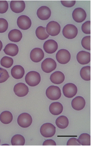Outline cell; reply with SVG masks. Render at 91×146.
I'll return each mask as SVG.
<instances>
[{
    "label": "cell",
    "instance_id": "obj_13",
    "mask_svg": "<svg viewBox=\"0 0 91 146\" xmlns=\"http://www.w3.org/2000/svg\"><path fill=\"white\" fill-rule=\"evenodd\" d=\"M14 92L17 96L22 97L28 94L29 88L24 83H19L14 86Z\"/></svg>",
    "mask_w": 91,
    "mask_h": 146
},
{
    "label": "cell",
    "instance_id": "obj_26",
    "mask_svg": "<svg viewBox=\"0 0 91 146\" xmlns=\"http://www.w3.org/2000/svg\"><path fill=\"white\" fill-rule=\"evenodd\" d=\"M81 78L86 81L91 80V67L90 66H85L82 68L80 71Z\"/></svg>",
    "mask_w": 91,
    "mask_h": 146
},
{
    "label": "cell",
    "instance_id": "obj_36",
    "mask_svg": "<svg viewBox=\"0 0 91 146\" xmlns=\"http://www.w3.org/2000/svg\"><path fill=\"white\" fill-rule=\"evenodd\" d=\"M76 2L75 1H62L61 3L62 4L66 7L70 8L74 6Z\"/></svg>",
    "mask_w": 91,
    "mask_h": 146
},
{
    "label": "cell",
    "instance_id": "obj_20",
    "mask_svg": "<svg viewBox=\"0 0 91 146\" xmlns=\"http://www.w3.org/2000/svg\"><path fill=\"white\" fill-rule=\"evenodd\" d=\"M50 80L54 84L59 85L65 80V76L61 71H56L50 76Z\"/></svg>",
    "mask_w": 91,
    "mask_h": 146
},
{
    "label": "cell",
    "instance_id": "obj_12",
    "mask_svg": "<svg viewBox=\"0 0 91 146\" xmlns=\"http://www.w3.org/2000/svg\"><path fill=\"white\" fill-rule=\"evenodd\" d=\"M58 45L56 41L52 39L47 40L43 45V48L47 54H54L58 50Z\"/></svg>",
    "mask_w": 91,
    "mask_h": 146
},
{
    "label": "cell",
    "instance_id": "obj_16",
    "mask_svg": "<svg viewBox=\"0 0 91 146\" xmlns=\"http://www.w3.org/2000/svg\"><path fill=\"white\" fill-rule=\"evenodd\" d=\"M37 14L39 19L46 21L49 19L51 16V10L48 7L42 6L38 9Z\"/></svg>",
    "mask_w": 91,
    "mask_h": 146
},
{
    "label": "cell",
    "instance_id": "obj_35",
    "mask_svg": "<svg viewBox=\"0 0 91 146\" xmlns=\"http://www.w3.org/2000/svg\"><path fill=\"white\" fill-rule=\"evenodd\" d=\"M8 9V4L6 1H0V13L3 14Z\"/></svg>",
    "mask_w": 91,
    "mask_h": 146
},
{
    "label": "cell",
    "instance_id": "obj_29",
    "mask_svg": "<svg viewBox=\"0 0 91 146\" xmlns=\"http://www.w3.org/2000/svg\"><path fill=\"white\" fill-rule=\"evenodd\" d=\"M80 145L90 146L91 145V137L88 133H82L77 139Z\"/></svg>",
    "mask_w": 91,
    "mask_h": 146
},
{
    "label": "cell",
    "instance_id": "obj_18",
    "mask_svg": "<svg viewBox=\"0 0 91 146\" xmlns=\"http://www.w3.org/2000/svg\"><path fill=\"white\" fill-rule=\"evenodd\" d=\"M71 106L73 109L76 111H80L84 108L86 106V102L83 97H76L71 102Z\"/></svg>",
    "mask_w": 91,
    "mask_h": 146
},
{
    "label": "cell",
    "instance_id": "obj_10",
    "mask_svg": "<svg viewBox=\"0 0 91 146\" xmlns=\"http://www.w3.org/2000/svg\"><path fill=\"white\" fill-rule=\"evenodd\" d=\"M17 24L19 28L23 30H27L31 27L32 21L28 17L21 15L17 19Z\"/></svg>",
    "mask_w": 91,
    "mask_h": 146
},
{
    "label": "cell",
    "instance_id": "obj_25",
    "mask_svg": "<svg viewBox=\"0 0 91 146\" xmlns=\"http://www.w3.org/2000/svg\"><path fill=\"white\" fill-rule=\"evenodd\" d=\"M56 124L59 128L65 129L69 125V120L65 116L61 115L56 119Z\"/></svg>",
    "mask_w": 91,
    "mask_h": 146
},
{
    "label": "cell",
    "instance_id": "obj_39",
    "mask_svg": "<svg viewBox=\"0 0 91 146\" xmlns=\"http://www.w3.org/2000/svg\"><path fill=\"white\" fill-rule=\"evenodd\" d=\"M3 47V44L2 42V41L0 40V52H1V50H2V49Z\"/></svg>",
    "mask_w": 91,
    "mask_h": 146
},
{
    "label": "cell",
    "instance_id": "obj_37",
    "mask_svg": "<svg viewBox=\"0 0 91 146\" xmlns=\"http://www.w3.org/2000/svg\"><path fill=\"white\" fill-rule=\"evenodd\" d=\"M67 146H80V144L78 143L77 139L75 137H72L68 140L67 143Z\"/></svg>",
    "mask_w": 91,
    "mask_h": 146
},
{
    "label": "cell",
    "instance_id": "obj_3",
    "mask_svg": "<svg viewBox=\"0 0 91 146\" xmlns=\"http://www.w3.org/2000/svg\"><path fill=\"white\" fill-rule=\"evenodd\" d=\"M47 97L51 100H56L61 98V91L60 89L55 86H51L46 91Z\"/></svg>",
    "mask_w": 91,
    "mask_h": 146
},
{
    "label": "cell",
    "instance_id": "obj_8",
    "mask_svg": "<svg viewBox=\"0 0 91 146\" xmlns=\"http://www.w3.org/2000/svg\"><path fill=\"white\" fill-rule=\"evenodd\" d=\"M63 92L67 98H72L77 94V87L72 83H68L64 86Z\"/></svg>",
    "mask_w": 91,
    "mask_h": 146
},
{
    "label": "cell",
    "instance_id": "obj_6",
    "mask_svg": "<svg viewBox=\"0 0 91 146\" xmlns=\"http://www.w3.org/2000/svg\"><path fill=\"white\" fill-rule=\"evenodd\" d=\"M45 29L47 34L51 36L58 35L61 31V26L56 21H50Z\"/></svg>",
    "mask_w": 91,
    "mask_h": 146
},
{
    "label": "cell",
    "instance_id": "obj_2",
    "mask_svg": "<svg viewBox=\"0 0 91 146\" xmlns=\"http://www.w3.org/2000/svg\"><path fill=\"white\" fill-rule=\"evenodd\" d=\"M40 133L43 137L48 138L53 137L56 133V127L49 123H45L40 128Z\"/></svg>",
    "mask_w": 91,
    "mask_h": 146
},
{
    "label": "cell",
    "instance_id": "obj_9",
    "mask_svg": "<svg viewBox=\"0 0 91 146\" xmlns=\"http://www.w3.org/2000/svg\"><path fill=\"white\" fill-rule=\"evenodd\" d=\"M56 59L59 63L65 64L70 61L71 54L67 50L62 49L56 53Z\"/></svg>",
    "mask_w": 91,
    "mask_h": 146
},
{
    "label": "cell",
    "instance_id": "obj_23",
    "mask_svg": "<svg viewBox=\"0 0 91 146\" xmlns=\"http://www.w3.org/2000/svg\"><path fill=\"white\" fill-rule=\"evenodd\" d=\"M23 35L21 32L17 30L14 29L10 31L8 34V38L10 41L14 42H18L21 40Z\"/></svg>",
    "mask_w": 91,
    "mask_h": 146
},
{
    "label": "cell",
    "instance_id": "obj_4",
    "mask_svg": "<svg viewBox=\"0 0 91 146\" xmlns=\"http://www.w3.org/2000/svg\"><path fill=\"white\" fill-rule=\"evenodd\" d=\"M63 35L65 38L72 39L75 38L78 34L77 28L73 25H67L63 30Z\"/></svg>",
    "mask_w": 91,
    "mask_h": 146
},
{
    "label": "cell",
    "instance_id": "obj_11",
    "mask_svg": "<svg viewBox=\"0 0 91 146\" xmlns=\"http://www.w3.org/2000/svg\"><path fill=\"white\" fill-rule=\"evenodd\" d=\"M72 17L74 21L77 23H82L86 17V13L84 9L81 8L75 9L72 12Z\"/></svg>",
    "mask_w": 91,
    "mask_h": 146
},
{
    "label": "cell",
    "instance_id": "obj_38",
    "mask_svg": "<svg viewBox=\"0 0 91 146\" xmlns=\"http://www.w3.org/2000/svg\"><path fill=\"white\" fill-rule=\"evenodd\" d=\"M43 146H56V142L52 139H47L43 144Z\"/></svg>",
    "mask_w": 91,
    "mask_h": 146
},
{
    "label": "cell",
    "instance_id": "obj_40",
    "mask_svg": "<svg viewBox=\"0 0 91 146\" xmlns=\"http://www.w3.org/2000/svg\"><path fill=\"white\" fill-rule=\"evenodd\" d=\"M0 143H1V140H0Z\"/></svg>",
    "mask_w": 91,
    "mask_h": 146
},
{
    "label": "cell",
    "instance_id": "obj_28",
    "mask_svg": "<svg viewBox=\"0 0 91 146\" xmlns=\"http://www.w3.org/2000/svg\"><path fill=\"white\" fill-rule=\"evenodd\" d=\"M11 142L13 146H23L25 144V139L21 134H17L12 137Z\"/></svg>",
    "mask_w": 91,
    "mask_h": 146
},
{
    "label": "cell",
    "instance_id": "obj_21",
    "mask_svg": "<svg viewBox=\"0 0 91 146\" xmlns=\"http://www.w3.org/2000/svg\"><path fill=\"white\" fill-rule=\"evenodd\" d=\"M4 52L6 54L14 57L17 56L19 52V47L17 45L13 43H9L5 46Z\"/></svg>",
    "mask_w": 91,
    "mask_h": 146
},
{
    "label": "cell",
    "instance_id": "obj_14",
    "mask_svg": "<svg viewBox=\"0 0 91 146\" xmlns=\"http://www.w3.org/2000/svg\"><path fill=\"white\" fill-rule=\"evenodd\" d=\"M45 57V53L42 49L40 48H35L30 53V58L31 60L35 63H38L41 61Z\"/></svg>",
    "mask_w": 91,
    "mask_h": 146
},
{
    "label": "cell",
    "instance_id": "obj_34",
    "mask_svg": "<svg viewBox=\"0 0 91 146\" xmlns=\"http://www.w3.org/2000/svg\"><path fill=\"white\" fill-rule=\"evenodd\" d=\"M82 30L83 33L86 34H91V21H87L82 24Z\"/></svg>",
    "mask_w": 91,
    "mask_h": 146
},
{
    "label": "cell",
    "instance_id": "obj_5",
    "mask_svg": "<svg viewBox=\"0 0 91 146\" xmlns=\"http://www.w3.org/2000/svg\"><path fill=\"white\" fill-rule=\"evenodd\" d=\"M33 122L31 115L28 113H23L17 118V123L21 127L27 128L30 126Z\"/></svg>",
    "mask_w": 91,
    "mask_h": 146
},
{
    "label": "cell",
    "instance_id": "obj_30",
    "mask_svg": "<svg viewBox=\"0 0 91 146\" xmlns=\"http://www.w3.org/2000/svg\"><path fill=\"white\" fill-rule=\"evenodd\" d=\"M13 64V60L10 57H3L2 59L1 60V65L4 67L5 68H9L11 67Z\"/></svg>",
    "mask_w": 91,
    "mask_h": 146
},
{
    "label": "cell",
    "instance_id": "obj_15",
    "mask_svg": "<svg viewBox=\"0 0 91 146\" xmlns=\"http://www.w3.org/2000/svg\"><path fill=\"white\" fill-rule=\"evenodd\" d=\"M26 5L23 1H12L10 2V8L12 11L16 13L23 12Z\"/></svg>",
    "mask_w": 91,
    "mask_h": 146
},
{
    "label": "cell",
    "instance_id": "obj_31",
    "mask_svg": "<svg viewBox=\"0 0 91 146\" xmlns=\"http://www.w3.org/2000/svg\"><path fill=\"white\" fill-rule=\"evenodd\" d=\"M82 46L84 49L90 50H91V36H86L82 38Z\"/></svg>",
    "mask_w": 91,
    "mask_h": 146
},
{
    "label": "cell",
    "instance_id": "obj_22",
    "mask_svg": "<svg viewBox=\"0 0 91 146\" xmlns=\"http://www.w3.org/2000/svg\"><path fill=\"white\" fill-rule=\"evenodd\" d=\"M63 110V106L60 102H53L49 106V111L53 115H58L61 114L62 113Z\"/></svg>",
    "mask_w": 91,
    "mask_h": 146
},
{
    "label": "cell",
    "instance_id": "obj_17",
    "mask_svg": "<svg viewBox=\"0 0 91 146\" xmlns=\"http://www.w3.org/2000/svg\"><path fill=\"white\" fill-rule=\"evenodd\" d=\"M77 61L82 65L89 64L91 61V54L89 52L80 51L76 56Z\"/></svg>",
    "mask_w": 91,
    "mask_h": 146
},
{
    "label": "cell",
    "instance_id": "obj_19",
    "mask_svg": "<svg viewBox=\"0 0 91 146\" xmlns=\"http://www.w3.org/2000/svg\"><path fill=\"white\" fill-rule=\"evenodd\" d=\"M25 73V71L23 67L21 65L14 66L11 71L12 76L15 79H21L23 78Z\"/></svg>",
    "mask_w": 91,
    "mask_h": 146
},
{
    "label": "cell",
    "instance_id": "obj_7",
    "mask_svg": "<svg viewBox=\"0 0 91 146\" xmlns=\"http://www.w3.org/2000/svg\"><path fill=\"white\" fill-rule=\"evenodd\" d=\"M56 63L51 58L45 59L41 64V68L45 73H49L56 69Z\"/></svg>",
    "mask_w": 91,
    "mask_h": 146
},
{
    "label": "cell",
    "instance_id": "obj_1",
    "mask_svg": "<svg viewBox=\"0 0 91 146\" xmlns=\"http://www.w3.org/2000/svg\"><path fill=\"white\" fill-rule=\"evenodd\" d=\"M25 80L27 84L31 87L36 86L41 81L40 74L34 71H30L27 74Z\"/></svg>",
    "mask_w": 91,
    "mask_h": 146
},
{
    "label": "cell",
    "instance_id": "obj_27",
    "mask_svg": "<svg viewBox=\"0 0 91 146\" xmlns=\"http://www.w3.org/2000/svg\"><path fill=\"white\" fill-rule=\"evenodd\" d=\"M36 35L38 39L41 40H45L49 37V35L46 31V29L42 26L38 27L37 28L36 30Z\"/></svg>",
    "mask_w": 91,
    "mask_h": 146
},
{
    "label": "cell",
    "instance_id": "obj_32",
    "mask_svg": "<svg viewBox=\"0 0 91 146\" xmlns=\"http://www.w3.org/2000/svg\"><path fill=\"white\" fill-rule=\"evenodd\" d=\"M9 78V73L6 70L0 68V83H4Z\"/></svg>",
    "mask_w": 91,
    "mask_h": 146
},
{
    "label": "cell",
    "instance_id": "obj_33",
    "mask_svg": "<svg viewBox=\"0 0 91 146\" xmlns=\"http://www.w3.org/2000/svg\"><path fill=\"white\" fill-rule=\"evenodd\" d=\"M8 28V23L4 19H0V33H4Z\"/></svg>",
    "mask_w": 91,
    "mask_h": 146
},
{
    "label": "cell",
    "instance_id": "obj_24",
    "mask_svg": "<svg viewBox=\"0 0 91 146\" xmlns=\"http://www.w3.org/2000/svg\"><path fill=\"white\" fill-rule=\"evenodd\" d=\"M13 120V115L9 111H4L0 115V121L5 124H8L11 122Z\"/></svg>",
    "mask_w": 91,
    "mask_h": 146
}]
</instances>
